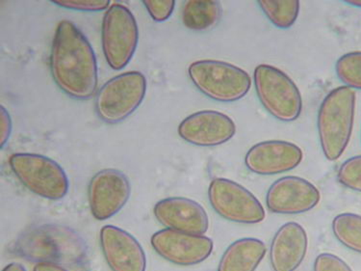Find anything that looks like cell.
I'll return each mask as SVG.
<instances>
[{
  "instance_id": "23",
  "label": "cell",
  "mask_w": 361,
  "mask_h": 271,
  "mask_svg": "<svg viewBox=\"0 0 361 271\" xmlns=\"http://www.w3.org/2000/svg\"><path fill=\"white\" fill-rule=\"evenodd\" d=\"M337 179L345 188L361 192V155L342 163L337 172Z\"/></svg>"
},
{
  "instance_id": "12",
  "label": "cell",
  "mask_w": 361,
  "mask_h": 271,
  "mask_svg": "<svg viewBox=\"0 0 361 271\" xmlns=\"http://www.w3.org/2000/svg\"><path fill=\"white\" fill-rule=\"evenodd\" d=\"M321 194L313 183L297 176L276 180L266 194L268 210L278 215H300L319 204Z\"/></svg>"
},
{
  "instance_id": "27",
  "label": "cell",
  "mask_w": 361,
  "mask_h": 271,
  "mask_svg": "<svg viewBox=\"0 0 361 271\" xmlns=\"http://www.w3.org/2000/svg\"><path fill=\"white\" fill-rule=\"evenodd\" d=\"M12 128L11 116L4 105H1V107H0V144H1V148H4V145L9 140Z\"/></svg>"
},
{
  "instance_id": "19",
  "label": "cell",
  "mask_w": 361,
  "mask_h": 271,
  "mask_svg": "<svg viewBox=\"0 0 361 271\" xmlns=\"http://www.w3.org/2000/svg\"><path fill=\"white\" fill-rule=\"evenodd\" d=\"M223 8L218 1H187L183 4L181 20L184 26L194 31L209 30L218 25Z\"/></svg>"
},
{
  "instance_id": "29",
  "label": "cell",
  "mask_w": 361,
  "mask_h": 271,
  "mask_svg": "<svg viewBox=\"0 0 361 271\" xmlns=\"http://www.w3.org/2000/svg\"><path fill=\"white\" fill-rule=\"evenodd\" d=\"M2 271H27L23 265L18 264V263H11L6 265Z\"/></svg>"
},
{
  "instance_id": "26",
  "label": "cell",
  "mask_w": 361,
  "mask_h": 271,
  "mask_svg": "<svg viewBox=\"0 0 361 271\" xmlns=\"http://www.w3.org/2000/svg\"><path fill=\"white\" fill-rule=\"evenodd\" d=\"M313 271H353L344 262L336 255L331 253H322L318 255L315 259Z\"/></svg>"
},
{
  "instance_id": "15",
  "label": "cell",
  "mask_w": 361,
  "mask_h": 271,
  "mask_svg": "<svg viewBox=\"0 0 361 271\" xmlns=\"http://www.w3.org/2000/svg\"><path fill=\"white\" fill-rule=\"evenodd\" d=\"M99 243L112 271H146L143 247L128 231L113 225L104 226L100 230Z\"/></svg>"
},
{
  "instance_id": "24",
  "label": "cell",
  "mask_w": 361,
  "mask_h": 271,
  "mask_svg": "<svg viewBox=\"0 0 361 271\" xmlns=\"http://www.w3.org/2000/svg\"><path fill=\"white\" fill-rule=\"evenodd\" d=\"M52 4L75 11L99 12L109 8L108 0H54Z\"/></svg>"
},
{
  "instance_id": "18",
  "label": "cell",
  "mask_w": 361,
  "mask_h": 271,
  "mask_svg": "<svg viewBox=\"0 0 361 271\" xmlns=\"http://www.w3.org/2000/svg\"><path fill=\"white\" fill-rule=\"evenodd\" d=\"M267 248L260 239H237L226 248L217 271H255L264 259Z\"/></svg>"
},
{
  "instance_id": "21",
  "label": "cell",
  "mask_w": 361,
  "mask_h": 271,
  "mask_svg": "<svg viewBox=\"0 0 361 271\" xmlns=\"http://www.w3.org/2000/svg\"><path fill=\"white\" fill-rule=\"evenodd\" d=\"M258 6L276 28L287 29L296 23L300 14V1H258Z\"/></svg>"
},
{
  "instance_id": "10",
  "label": "cell",
  "mask_w": 361,
  "mask_h": 271,
  "mask_svg": "<svg viewBox=\"0 0 361 271\" xmlns=\"http://www.w3.org/2000/svg\"><path fill=\"white\" fill-rule=\"evenodd\" d=\"M152 248L163 259L181 267L202 264L213 251L212 239L163 229L150 239Z\"/></svg>"
},
{
  "instance_id": "4",
  "label": "cell",
  "mask_w": 361,
  "mask_h": 271,
  "mask_svg": "<svg viewBox=\"0 0 361 271\" xmlns=\"http://www.w3.org/2000/svg\"><path fill=\"white\" fill-rule=\"evenodd\" d=\"M188 75L197 90L216 102L239 101L252 87V78L246 71L219 60L193 62L189 66Z\"/></svg>"
},
{
  "instance_id": "3",
  "label": "cell",
  "mask_w": 361,
  "mask_h": 271,
  "mask_svg": "<svg viewBox=\"0 0 361 271\" xmlns=\"http://www.w3.org/2000/svg\"><path fill=\"white\" fill-rule=\"evenodd\" d=\"M355 91L340 86L329 92L320 105L317 128L321 148L329 162H336L343 155L354 128Z\"/></svg>"
},
{
  "instance_id": "5",
  "label": "cell",
  "mask_w": 361,
  "mask_h": 271,
  "mask_svg": "<svg viewBox=\"0 0 361 271\" xmlns=\"http://www.w3.org/2000/svg\"><path fill=\"white\" fill-rule=\"evenodd\" d=\"M255 92L269 114L281 122H293L302 114V94L296 83L283 71L262 64L254 73Z\"/></svg>"
},
{
  "instance_id": "13",
  "label": "cell",
  "mask_w": 361,
  "mask_h": 271,
  "mask_svg": "<svg viewBox=\"0 0 361 271\" xmlns=\"http://www.w3.org/2000/svg\"><path fill=\"white\" fill-rule=\"evenodd\" d=\"M178 136L187 143L199 147L225 144L235 136V123L225 113L202 110L189 115L179 124Z\"/></svg>"
},
{
  "instance_id": "20",
  "label": "cell",
  "mask_w": 361,
  "mask_h": 271,
  "mask_svg": "<svg viewBox=\"0 0 361 271\" xmlns=\"http://www.w3.org/2000/svg\"><path fill=\"white\" fill-rule=\"evenodd\" d=\"M334 235L342 246L361 254V215L345 212L334 217Z\"/></svg>"
},
{
  "instance_id": "28",
  "label": "cell",
  "mask_w": 361,
  "mask_h": 271,
  "mask_svg": "<svg viewBox=\"0 0 361 271\" xmlns=\"http://www.w3.org/2000/svg\"><path fill=\"white\" fill-rule=\"evenodd\" d=\"M33 271H68L63 265L52 264V263H39L34 267Z\"/></svg>"
},
{
  "instance_id": "11",
  "label": "cell",
  "mask_w": 361,
  "mask_h": 271,
  "mask_svg": "<svg viewBox=\"0 0 361 271\" xmlns=\"http://www.w3.org/2000/svg\"><path fill=\"white\" fill-rule=\"evenodd\" d=\"M130 181L125 174L116 169L97 172L90 181L88 201L91 214L104 221L117 215L130 197Z\"/></svg>"
},
{
  "instance_id": "7",
  "label": "cell",
  "mask_w": 361,
  "mask_h": 271,
  "mask_svg": "<svg viewBox=\"0 0 361 271\" xmlns=\"http://www.w3.org/2000/svg\"><path fill=\"white\" fill-rule=\"evenodd\" d=\"M147 92V78L140 72L116 76L105 83L96 95L94 109L99 119L115 125L138 109Z\"/></svg>"
},
{
  "instance_id": "9",
  "label": "cell",
  "mask_w": 361,
  "mask_h": 271,
  "mask_svg": "<svg viewBox=\"0 0 361 271\" xmlns=\"http://www.w3.org/2000/svg\"><path fill=\"white\" fill-rule=\"evenodd\" d=\"M212 209L224 219L238 224L262 222L266 212L262 203L243 186L228 179L216 178L208 188Z\"/></svg>"
},
{
  "instance_id": "1",
  "label": "cell",
  "mask_w": 361,
  "mask_h": 271,
  "mask_svg": "<svg viewBox=\"0 0 361 271\" xmlns=\"http://www.w3.org/2000/svg\"><path fill=\"white\" fill-rule=\"evenodd\" d=\"M52 78L70 98L86 101L96 94L99 72L96 54L87 37L70 22L57 25L49 57Z\"/></svg>"
},
{
  "instance_id": "2",
  "label": "cell",
  "mask_w": 361,
  "mask_h": 271,
  "mask_svg": "<svg viewBox=\"0 0 361 271\" xmlns=\"http://www.w3.org/2000/svg\"><path fill=\"white\" fill-rule=\"evenodd\" d=\"M10 250L29 262L81 267L88 259V247L78 231L65 225L44 224L18 236Z\"/></svg>"
},
{
  "instance_id": "22",
  "label": "cell",
  "mask_w": 361,
  "mask_h": 271,
  "mask_svg": "<svg viewBox=\"0 0 361 271\" xmlns=\"http://www.w3.org/2000/svg\"><path fill=\"white\" fill-rule=\"evenodd\" d=\"M336 72L346 87L361 90V52L342 55L336 61Z\"/></svg>"
},
{
  "instance_id": "6",
  "label": "cell",
  "mask_w": 361,
  "mask_h": 271,
  "mask_svg": "<svg viewBox=\"0 0 361 271\" xmlns=\"http://www.w3.org/2000/svg\"><path fill=\"white\" fill-rule=\"evenodd\" d=\"M9 167L25 188L42 198L58 201L67 195V174L55 160L42 155L17 152L10 157Z\"/></svg>"
},
{
  "instance_id": "30",
  "label": "cell",
  "mask_w": 361,
  "mask_h": 271,
  "mask_svg": "<svg viewBox=\"0 0 361 271\" xmlns=\"http://www.w3.org/2000/svg\"><path fill=\"white\" fill-rule=\"evenodd\" d=\"M346 4L354 7L361 8V0H348Z\"/></svg>"
},
{
  "instance_id": "25",
  "label": "cell",
  "mask_w": 361,
  "mask_h": 271,
  "mask_svg": "<svg viewBox=\"0 0 361 271\" xmlns=\"http://www.w3.org/2000/svg\"><path fill=\"white\" fill-rule=\"evenodd\" d=\"M144 6L149 12L152 20L157 23H162L167 20L172 16L175 10L176 2L170 1H143Z\"/></svg>"
},
{
  "instance_id": "8",
  "label": "cell",
  "mask_w": 361,
  "mask_h": 271,
  "mask_svg": "<svg viewBox=\"0 0 361 271\" xmlns=\"http://www.w3.org/2000/svg\"><path fill=\"white\" fill-rule=\"evenodd\" d=\"M139 28L133 12L115 4L105 12L102 25V51L107 64L115 71L123 70L135 54Z\"/></svg>"
},
{
  "instance_id": "16",
  "label": "cell",
  "mask_w": 361,
  "mask_h": 271,
  "mask_svg": "<svg viewBox=\"0 0 361 271\" xmlns=\"http://www.w3.org/2000/svg\"><path fill=\"white\" fill-rule=\"evenodd\" d=\"M154 214L160 224L171 230L204 236L209 229L204 207L184 197H170L157 202Z\"/></svg>"
},
{
  "instance_id": "14",
  "label": "cell",
  "mask_w": 361,
  "mask_h": 271,
  "mask_svg": "<svg viewBox=\"0 0 361 271\" xmlns=\"http://www.w3.org/2000/svg\"><path fill=\"white\" fill-rule=\"evenodd\" d=\"M304 152L292 142L267 140L255 144L247 151L245 164L250 172L262 176L278 175L299 167Z\"/></svg>"
},
{
  "instance_id": "17",
  "label": "cell",
  "mask_w": 361,
  "mask_h": 271,
  "mask_svg": "<svg viewBox=\"0 0 361 271\" xmlns=\"http://www.w3.org/2000/svg\"><path fill=\"white\" fill-rule=\"evenodd\" d=\"M308 249L307 231L297 222H287L274 236L270 263L274 271H296Z\"/></svg>"
}]
</instances>
